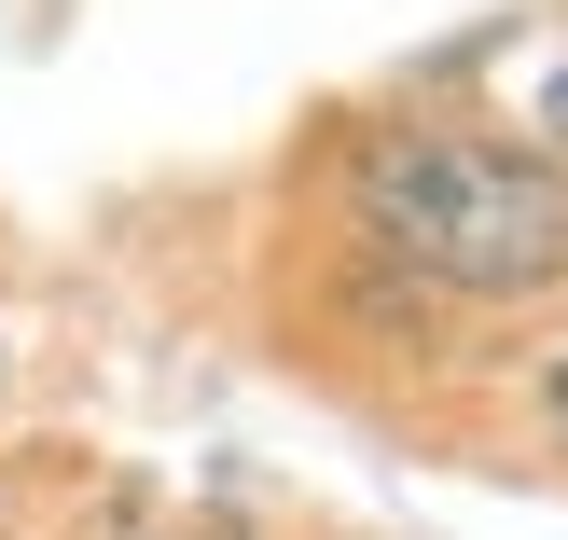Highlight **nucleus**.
Listing matches in <instances>:
<instances>
[{"instance_id": "obj_1", "label": "nucleus", "mask_w": 568, "mask_h": 540, "mask_svg": "<svg viewBox=\"0 0 568 540\" xmlns=\"http://www.w3.org/2000/svg\"><path fill=\"white\" fill-rule=\"evenodd\" d=\"M361 222L444 292H541V277H568V181L541 153H514V139H458V125L375 139L361 153Z\"/></svg>"}, {"instance_id": "obj_2", "label": "nucleus", "mask_w": 568, "mask_h": 540, "mask_svg": "<svg viewBox=\"0 0 568 540\" xmlns=\"http://www.w3.org/2000/svg\"><path fill=\"white\" fill-rule=\"evenodd\" d=\"M555 416H568V360H555Z\"/></svg>"}]
</instances>
